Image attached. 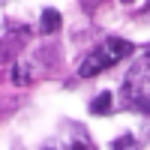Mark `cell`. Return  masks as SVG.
<instances>
[{
	"label": "cell",
	"mask_w": 150,
	"mask_h": 150,
	"mask_svg": "<svg viewBox=\"0 0 150 150\" xmlns=\"http://www.w3.org/2000/svg\"><path fill=\"white\" fill-rule=\"evenodd\" d=\"M132 51H135L132 42L111 36V39H105L102 45H96L93 51L84 57V63L78 66V75H81V78H93V75H99V72L108 69V66H114L117 60H123V57L132 54Z\"/></svg>",
	"instance_id": "6da1fadb"
},
{
	"label": "cell",
	"mask_w": 150,
	"mask_h": 150,
	"mask_svg": "<svg viewBox=\"0 0 150 150\" xmlns=\"http://www.w3.org/2000/svg\"><path fill=\"white\" fill-rule=\"evenodd\" d=\"M123 96L138 111L150 114V51L141 54L135 60V66L126 72V78H123Z\"/></svg>",
	"instance_id": "7a4b0ae2"
},
{
	"label": "cell",
	"mask_w": 150,
	"mask_h": 150,
	"mask_svg": "<svg viewBox=\"0 0 150 150\" xmlns=\"http://www.w3.org/2000/svg\"><path fill=\"white\" fill-rule=\"evenodd\" d=\"M30 78H33V69L27 63H15V66H12V84L24 87V84H30Z\"/></svg>",
	"instance_id": "3957f363"
},
{
	"label": "cell",
	"mask_w": 150,
	"mask_h": 150,
	"mask_svg": "<svg viewBox=\"0 0 150 150\" xmlns=\"http://www.w3.org/2000/svg\"><path fill=\"white\" fill-rule=\"evenodd\" d=\"M42 30H45V33L60 30V12H57V9H45V12H42Z\"/></svg>",
	"instance_id": "277c9868"
},
{
	"label": "cell",
	"mask_w": 150,
	"mask_h": 150,
	"mask_svg": "<svg viewBox=\"0 0 150 150\" xmlns=\"http://www.w3.org/2000/svg\"><path fill=\"white\" fill-rule=\"evenodd\" d=\"M111 102H114V96H111V93H99V96L93 99L90 111H93V114H108V111H111Z\"/></svg>",
	"instance_id": "5b68a950"
},
{
	"label": "cell",
	"mask_w": 150,
	"mask_h": 150,
	"mask_svg": "<svg viewBox=\"0 0 150 150\" xmlns=\"http://www.w3.org/2000/svg\"><path fill=\"white\" fill-rule=\"evenodd\" d=\"M84 3H96V0H84Z\"/></svg>",
	"instance_id": "8992f818"
},
{
	"label": "cell",
	"mask_w": 150,
	"mask_h": 150,
	"mask_svg": "<svg viewBox=\"0 0 150 150\" xmlns=\"http://www.w3.org/2000/svg\"><path fill=\"white\" fill-rule=\"evenodd\" d=\"M123 3H132V0H123Z\"/></svg>",
	"instance_id": "52a82bcc"
}]
</instances>
